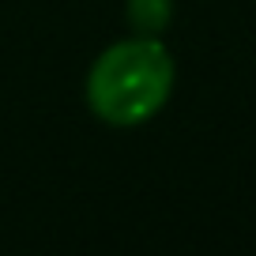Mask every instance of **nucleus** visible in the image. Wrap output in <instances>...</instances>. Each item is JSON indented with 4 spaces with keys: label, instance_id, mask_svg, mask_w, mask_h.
Returning <instances> with one entry per match:
<instances>
[{
    "label": "nucleus",
    "instance_id": "1",
    "mask_svg": "<svg viewBox=\"0 0 256 256\" xmlns=\"http://www.w3.org/2000/svg\"><path fill=\"white\" fill-rule=\"evenodd\" d=\"M174 90V56L158 38L113 42L87 72V106L113 128L151 120Z\"/></svg>",
    "mask_w": 256,
    "mask_h": 256
},
{
    "label": "nucleus",
    "instance_id": "2",
    "mask_svg": "<svg viewBox=\"0 0 256 256\" xmlns=\"http://www.w3.org/2000/svg\"><path fill=\"white\" fill-rule=\"evenodd\" d=\"M128 19L144 38H158L174 19V0H128Z\"/></svg>",
    "mask_w": 256,
    "mask_h": 256
}]
</instances>
